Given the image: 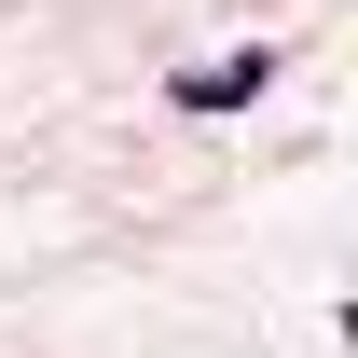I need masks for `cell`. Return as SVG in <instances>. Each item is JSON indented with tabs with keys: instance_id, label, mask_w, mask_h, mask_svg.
Wrapping results in <instances>:
<instances>
[{
	"instance_id": "obj_1",
	"label": "cell",
	"mask_w": 358,
	"mask_h": 358,
	"mask_svg": "<svg viewBox=\"0 0 358 358\" xmlns=\"http://www.w3.org/2000/svg\"><path fill=\"white\" fill-rule=\"evenodd\" d=\"M262 83H275V55H207V69H179V110H234Z\"/></svg>"
}]
</instances>
